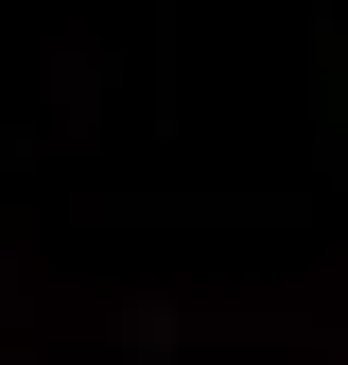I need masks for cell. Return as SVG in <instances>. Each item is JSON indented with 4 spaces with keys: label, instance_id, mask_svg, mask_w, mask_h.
Returning <instances> with one entry per match:
<instances>
[]
</instances>
